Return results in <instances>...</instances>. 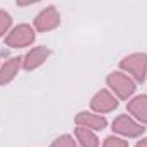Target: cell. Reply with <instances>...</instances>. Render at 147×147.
Wrapping results in <instances>:
<instances>
[{
  "label": "cell",
  "instance_id": "cell-1",
  "mask_svg": "<svg viewBox=\"0 0 147 147\" xmlns=\"http://www.w3.org/2000/svg\"><path fill=\"white\" fill-rule=\"evenodd\" d=\"M106 84L111 89V92L118 98V99H130L135 92V80L127 75L125 72H111L108 77H106Z\"/></svg>",
  "mask_w": 147,
  "mask_h": 147
},
{
  "label": "cell",
  "instance_id": "cell-2",
  "mask_svg": "<svg viewBox=\"0 0 147 147\" xmlns=\"http://www.w3.org/2000/svg\"><path fill=\"white\" fill-rule=\"evenodd\" d=\"M121 72L128 74L135 82L142 84L147 77V53H132L120 62Z\"/></svg>",
  "mask_w": 147,
  "mask_h": 147
},
{
  "label": "cell",
  "instance_id": "cell-3",
  "mask_svg": "<svg viewBox=\"0 0 147 147\" xmlns=\"http://www.w3.org/2000/svg\"><path fill=\"white\" fill-rule=\"evenodd\" d=\"M113 127V132L121 135V137H127V139H135V137H140L146 128L142 123H139L135 118H132L130 115H120L113 120L111 123Z\"/></svg>",
  "mask_w": 147,
  "mask_h": 147
},
{
  "label": "cell",
  "instance_id": "cell-4",
  "mask_svg": "<svg viewBox=\"0 0 147 147\" xmlns=\"http://www.w3.org/2000/svg\"><path fill=\"white\" fill-rule=\"evenodd\" d=\"M34 39H36V33L33 26L19 24L12 31H9V34L5 36V45L9 48H26V46H31Z\"/></svg>",
  "mask_w": 147,
  "mask_h": 147
},
{
  "label": "cell",
  "instance_id": "cell-5",
  "mask_svg": "<svg viewBox=\"0 0 147 147\" xmlns=\"http://www.w3.org/2000/svg\"><path fill=\"white\" fill-rule=\"evenodd\" d=\"M60 22H62L60 12L57 10V7L50 5V7L43 9L34 17V29L39 33H48V31L57 29L60 26Z\"/></svg>",
  "mask_w": 147,
  "mask_h": 147
},
{
  "label": "cell",
  "instance_id": "cell-6",
  "mask_svg": "<svg viewBox=\"0 0 147 147\" xmlns=\"http://www.w3.org/2000/svg\"><path fill=\"white\" fill-rule=\"evenodd\" d=\"M118 108V98L110 92L108 89H101L98 91L92 99H91V110L94 113H99V115H105V113H111Z\"/></svg>",
  "mask_w": 147,
  "mask_h": 147
},
{
  "label": "cell",
  "instance_id": "cell-7",
  "mask_svg": "<svg viewBox=\"0 0 147 147\" xmlns=\"http://www.w3.org/2000/svg\"><path fill=\"white\" fill-rule=\"evenodd\" d=\"M50 55H51V51L46 46H34V48H31L22 57V69L28 70V72L36 70L43 63H46V60L50 58Z\"/></svg>",
  "mask_w": 147,
  "mask_h": 147
},
{
  "label": "cell",
  "instance_id": "cell-8",
  "mask_svg": "<svg viewBox=\"0 0 147 147\" xmlns=\"http://www.w3.org/2000/svg\"><path fill=\"white\" fill-rule=\"evenodd\" d=\"M75 123H77V127H86L94 132L105 130L108 127V120L103 115L94 113V111H79L75 115Z\"/></svg>",
  "mask_w": 147,
  "mask_h": 147
},
{
  "label": "cell",
  "instance_id": "cell-9",
  "mask_svg": "<svg viewBox=\"0 0 147 147\" xmlns=\"http://www.w3.org/2000/svg\"><path fill=\"white\" fill-rule=\"evenodd\" d=\"M127 110L130 113V116L135 118L139 123L147 125V94H140V96L128 99Z\"/></svg>",
  "mask_w": 147,
  "mask_h": 147
},
{
  "label": "cell",
  "instance_id": "cell-10",
  "mask_svg": "<svg viewBox=\"0 0 147 147\" xmlns=\"http://www.w3.org/2000/svg\"><path fill=\"white\" fill-rule=\"evenodd\" d=\"M22 69V57H12L0 67V87L10 84Z\"/></svg>",
  "mask_w": 147,
  "mask_h": 147
},
{
  "label": "cell",
  "instance_id": "cell-11",
  "mask_svg": "<svg viewBox=\"0 0 147 147\" xmlns=\"http://www.w3.org/2000/svg\"><path fill=\"white\" fill-rule=\"evenodd\" d=\"M75 140L80 147H99V139L94 134V130L86 128V127H77L75 128Z\"/></svg>",
  "mask_w": 147,
  "mask_h": 147
},
{
  "label": "cell",
  "instance_id": "cell-12",
  "mask_svg": "<svg viewBox=\"0 0 147 147\" xmlns=\"http://www.w3.org/2000/svg\"><path fill=\"white\" fill-rule=\"evenodd\" d=\"M50 147H77V140L74 139L72 135L65 134V135H60L58 139H55Z\"/></svg>",
  "mask_w": 147,
  "mask_h": 147
},
{
  "label": "cell",
  "instance_id": "cell-13",
  "mask_svg": "<svg viewBox=\"0 0 147 147\" xmlns=\"http://www.w3.org/2000/svg\"><path fill=\"white\" fill-rule=\"evenodd\" d=\"M10 26H12V17H10V14L5 12V10H0V38L5 36V33H9Z\"/></svg>",
  "mask_w": 147,
  "mask_h": 147
},
{
  "label": "cell",
  "instance_id": "cell-14",
  "mask_svg": "<svg viewBox=\"0 0 147 147\" xmlns=\"http://www.w3.org/2000/svg\"><path fill=\"white\" fill-rule=\"evenodd\" d=\"M103 147H128V142H127L125 139H120V137L110 135V137H106V139H105Z\"/></svg>",
  "mask_w": 147,
  "mask_h": 147
},
{
  "label": "cell",
  "instance_id": "cell-15",
  "mask_svg": "<svg viewBox=\"0 0 147 147\" xmlns=\"http://www.w3.org/2000/svg\"><path fill=\"white\" fill-rule=\"evenodd\" d=\"M38 2H41V0H16V3L19 7H29L33 3H38Z\"/></svg>",
  "mask_w": 147,
  "mask_h": 147
},
{
  "label": "cell",
  "instance_id": "cell-16",
  "mask_svg": "<svg viewBox=\"0 0 147 147\" xmlns=\"http://www.w3.org/2000/svg\"><path fill=\"white\" fill-rule=\"evenodd\" d=\"M135 147H147V137H146V139H142V140H139Z\"/></svg>",
  "mask_w": 147,
  "mask_h": 147
}]
</instances>
